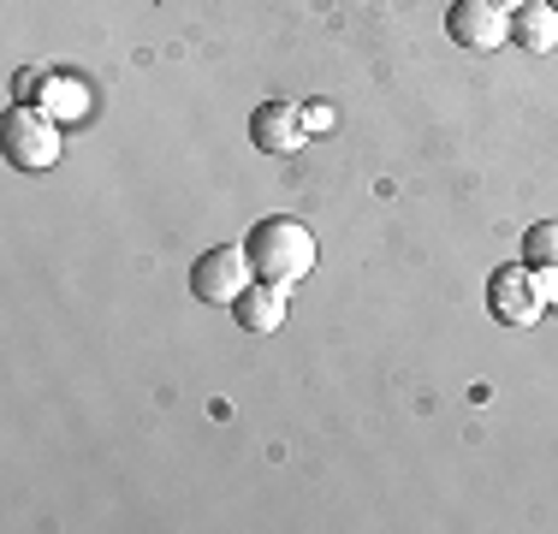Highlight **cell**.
Segmentation results:
<instances>
[{
  "mask_svg": "<svg viewBox=\"0 0 558 534\" xmlns=\"http://www.w3.org/2000/svg\"><path fill=\"white\" fill-rule=\"evenodd\" d=\"M511 43L529 48V53H553L558 48V12L553 0H523L511 12Z\"/></svg>",
  "mask_w": 558,
  "mask_h": 534,
  "instance_id": "8",
  "label": "cell"
},
{
  "mask_svg": "<svg viewBox=\"0 0 558 534\" xmlns=\"http://www.w3.org/2000/svg\"><path fill=\"white\" fill-rule=\"evenodd\" d=\"M303 125H310V131H327V125H333V113H327V107H303Z\"/></svg>",
  "mask_w": 558,
  "mask_h": 534,
  "instance_id": "12",
  "label": "cell"
},
{
  "mask_svg": "<svg viewBox=\"0 0 558 534\" xmlns=\"http://www.w3.org/2000/svg\"><path fill=\"white\" fill-rule=\"evenodd\" d=\"M0 149H7V160L19 172H48L60 160V119L48 113V107H36V101H24V107H12L7 113V125H0Z\"/></svg>",
  "mask_w": 558,
  "mask_h": 534,
  "instance_id": "2",
  "label": "cell"
},
{
  "mask_svg": "<svg viewBox=\"0 0 558 534\" xmlns=\"http://www.w3.org/2000/svg\"><path fill=\"white\" fill-rule=\"evenodd\" d=\"M523 256H529V267H558V220H541V226H529V238H523Z\"/></svg>",
  "mask_w": 558,
  "mask_h": 534,
  "instance_id": "10",
  "label": "cell"
},
{
  "mask_svg": "<svg viewBox=\"0 0 558 534\" xmlns=\"http://www.w3.org/2000/svg\"><path fill=\"white\" fill-rule=\"evenodd\" d=\"M487 303H494V315L505 320V327H535V320L547 315V303H541L529 267H499L494 286H487Z\"/></svg>",
  "mask_w": 558,
  "mask_h": 534,
  "instance_id": "5",
  "label": "cell"
},
{
  "mask_svg": "<svg viewBox=\"0 0 558 534\" xmlns=\"http://www.w3.org/2000/svg\"><path fill=\"white\" fill-rule=\"evenodd\" d=\"M499 7H505V12H511V7H523V0H499Z\"/></svg>",
  "mask_w": 558,
  "mask_h": 534,
  "instance_id": "13",
  "label": "cell"
},
{
  "mask_svg": "<svg viewBox=\"0 0 558 534\" xmlns=\"http://www.w3.org/2000/svg\"><path fill=\"white\" fill-rule=\"evenodd\" d=\"M553 12H558V0H553Z\"/></svg>",
  "mask_w": 558,
  "mask_h": 534,
  "instance_id": "14",
  "label": "cell"
},
{
  "mask_svg": "<svg viewBox=\"0 0 558 534\" xmlns=\"http://www.w3.org/2000/svg\"><path fill=\"white\" fill-rule=\"evenodd\" d=\"M286 303H291V286L262 279V286H250L244 298L232 303V315H238V327H244V332H274L279 320H286Z\"/></svg>",
  "mask_w": 558,
  "mask_h": 534,
  "instance_id": "7",
  "label": "cell"
},
{
  "mask_svg": "<svg viewBox=\"0 0 558 534\" xmlns=\"http://www.w3.org/2000/svg\"><path fill=\"white\" fill-rule=\"evenodd\" d=\"M244 250L256 262V279H274V286H298L315 274V232L303 220H286V214L262 220Z\"/></svg>",
  "mask_w": 558,
  "mask_h": 534,
  "instance_id": "1",
  "label": "cell"
},
{
  "mask_svg": "<svg viewBox=\"0 0 558 534\" xmlns=\"http://www.w3.org/2000/svg\"><path fill=\"white\" fill-rule=\"evenodd\" d=\"M250 137H256V149H268V155H298L303 143H310L303 107H291V101H262L256 119H250Z\"/></svg>",
  "mask_w": 558,
  "mask_h": 534,
  "instance_id": "6",
  "label": "cell"
},
{
  "mask_svg": "<svg viewBox=\"0 0 558 534\" xmlns=\"http://www.w3.org/2000/svg\"><path fill=\"white\" fill-rule=\"evenodd\" d=\"M36 107H48L54 119H77L89 107V89L77 77H36Z\"/></svg>",
  "mask_w": 558,
  "mask_h": 534,
  "instance_id": "9",
  "label": "cell"
},
{
  "mask_svg": "<svg viewBox=\"0 0 558 534\" xmlns=\"http://www.w3.org/2000/svg\"><path fill=\"white\" fill-rule=\"evenodd\" d=\"M529 274H535L541 303H558V267H529Z\"/></svg>",
  "mask_w": 558,
  "mask_h": 534,
  "instance_id": "11",
  "label": "cell"
},
{
  "mask_svg": "<svg viewBox=\"0 0 558 534\" xmlns=\"http://www.w3.org/2000/svg\"><path fill=\"white\" fill-rule=\"evenodd\" d=\"M446 31H451V43H463L475 53H494V48L511 43V12H505L499 0H451Z\"/></svg>",
  "mask_w": 558,
  "mask_h": 534,
  "instance_id": "4",
  "label": "cell"
},
{
  "mask_svg": "<svg viewBox=\"0 0 558 534\" xmlns=\"http://www.w3.org/2000/svg\"><path fill=\"white\" fill-rule=\"evenodd\" d=\"M250 279H256V262H250V250H238V244H215V250H203L191 267V291L203 303H238L250 291Z\"/></svg>",
  "mask_w": 558,
  "mask_h": 534,
  "instance_id": "3",
  "label": "cell"
}]
</instances>
